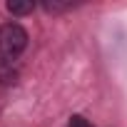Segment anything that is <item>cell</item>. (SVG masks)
<instances>
[{
    "label": "cell",
    "instance_id": "obj_1",
    "mask_svg": "<svg viewBox=\"0 0 127 127\" xmlns=\"http://www.w3.org/2000/svg\"><path fill=\"white\" fill-rule=\"evenodd\" d=\"M30 45V32L23 23L18 20H8V23H0V57L18 62L20 55L28 50Z\"/></svg>",
    "mask_w": 127,
    "mask_h": 127
},
{
    "label": "cell",
    "instance_id": "obj_2",
    "mask_svg": "<svg viewBox=\"0 0 127 127\" xmlns=\"http://www.w3.org/2000/svg\"><path fill=\"white\" fill-rule=\"evenodd\" d=\"M20 77V67L18 62H10V60H3L0 57V87H13Z\"/></svg>",
    "mask_w": 127,
    "mask_h": 127
},
{
    "label": "cell",
    "instance_id": "obj_3",
    "mask_svg": "<svg viewBox=\"0 0 127 127\" xmlns=\"http://www.w3.org/2000/svg\"><path fill=\"white\" fill-rule=\"evenodd\" d=\"M5 10L13 18H25V15H32L37 10V3H32V0H28V3H15V0H10V3H5Z\"/></svg>",
    "mask_w": 127,
    "mask_h": 127
},
{
    "label": "cell",
    "instance_id": "obj_4",
    "mask_svg": "<svg viewBox=\"0 0 127 127\" xmlns=\"http://www.w3.org/2000/svg\"><path fill=\"white\" fill-rule=\"evenodd\" d=\"M82 3H40V8L45 13H52V15H60V13H70L75 8H80Z\"/></svg>",
    "mask_w": 127,
    "mask_h": 127
},
{
    "label": "cell",
    "instance_id": "obj_5",
    "mask_svg": "<svg viewBox=\"0 0 127 127\" xmlns=\"http://www.w3.org/2000/svg\"><path fill=\"white\" fill-rule=\"evenodd\" d=\"M65 127H92V122H90L85 115H77V112H75V115L67 117V125H65Z\"/></svg>",
    "mask_w": 127,
    "mask_h": 127
}]
</instances>
